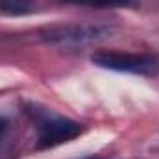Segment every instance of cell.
Here are the masks:
<instances>
[{"label": "cell", "instance_id": "obj_1", "mask_svg": "<svg viewBox=\"0 0 159 159\" xmlns=\"http://www.w3.org/2000/svg\"><path fill=\"white\" fill-rule=\"evenodd\" d=\"M115 34V28L109 24L98 22H70L56 24L41 30L39 37L44 44L61 48V50H81L93 44H100Z\"/></svg>", "mask_w": 159, "mask_h": 159}, {"label": "cell", "instance_id": "obj_2", "mask_svg": "<svg viewBox=\"0 0 159 159\" xmlns=\"http://www.w3.org/2000/svg\"><path fill=\"white\" fill-rule=\"evenodd\" d=\"M93 65L115 70V72H126L135 76H157L159 74V56L157 54H129V52H96L91 56Z\"/></svg>", "mask_w": 159, "mask_h": 159}, {"label": "cell", "instance_id": "obj_3", "mask_svg": "<svg viewBox=\"0 0 159 159\" xmlns=\"http://www.w3.org/2000/svg\"><path fill=\"white\" fill-rule=\"evenodd\" d=\"M34 117L37 122V150H48L70 143L83 131L80 122L67 117L50 115L46 111H34Z\"/></svg>", "mask_w": 159, "mask_h": 159}, {"label": "cell", "instance_id": "obj_4", "mask_svg": "<svg viewBox=\"0 0 159 159\" xmlns=\"http://www.w3.org/2000/svg\"><path fill=\"white\" fill-rule=\"evenodd\" d=\"M35 9L34 0H0V13L7 17H26L35 13Z\"/></svg>", "mask_w": 159, "mask_h": 159}, {"label": "cell", "instance_id": "obj_5", "mask_svg": "<svg viewBox=\"0 0 159 159\" xmlns=\"http://www.w3.org/2000/svg\"><path fill=\"white\" fill-rule=\"evenodd\" d=\"M61 2L70 6H81V7H94V9H117V7L137 6L135 0H61Z\"/></svg>", "mask_w": 159, "mask_h": 159}, {"label": "cell", "instance_id": "obj_6", "mask_svg": "<svg viewBox=\"0 0 159 159\" xmlns=\"http://www.w3.org/2000/svg\"><path fill=\"white\" fill-rule=\"evenodd\" d=\"M7 128H9V120L0 115V139H2V135L7 131Z\"/></svg>", "mask_w": 159, "mask_h": 159}, {"label": "cell", "instance_id": "obj_7", "mask_svg": "<svg viewBox=\"0 0 159 159\" xmlns=\"http://www.w3.org/2000/svg\"><path fill=\"white\" fill-rule=\"evenodd\" d=\"M83 159H100V157H93V156H89V157H83Z\"/></svg>", "mask_w": 159, "mask_h": 159}]
</instances>
